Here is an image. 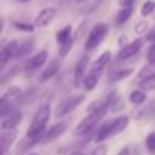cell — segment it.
Returning a JSON list of instances; mask_svg holds the SVG:
<instances>
[{
	"label": "cell",
	"instance_id": "cell-7",
	"mask_svg": "<svg viewBox=\"0 0 155 155\" xmlns=\"http://www.w3.org/2000/svg\"><path fill=\"white\" fill-rule=\"evenodd\" d=\"M56 17V9L52 8V6H47V8H43L38 15L35 17V28H46L49 26Z\"/></svg>",
	"mask_w": 155,
	"mask_h": 155
},
{
	"label": "cell",
	"instance_id": "cell-10",
	"mask_svg": "<svg viewBox=\"0 0 155 155\" xmlns=\"http://www.w3.org/2000/svg\"><path fill=\"white\" fill-rule=\"evenodd\" d=\"M17 138V131L15 128L12 129H2V137H0V144H2V153L6 155L9 147L12 146V143Z\"/></svg>",
	"mask_w": 155,
	"mask_h": 155
},
{
	"label": "cell",
	"instance_id": "cell-4",
	"mask_svg": "<svg viewBox=\"0 0 155 155\" xmlns=\"http://www.w3.org/2000/svg\"><path fill=\"white\" fill-rule=\"evenodd\" d=\"M108 34V26L105 23H97L91 28L87 40H85V49L87 50H93L96 49L105 38V35Z\"/></svg>",
	"mask_w": 155,
	"mask_h": 155
},
{
	"label": "cell",
	"instance_id": "cell-31",
	"mask_svg": "<svg viewBox=\"0 0 155 155\" xmlns=\"http://www.w3.org/2000/svg\"><path fill=\"white\" fill-rule=\"evenodd\" d=\"M146 56H147V61H149V62H155V43H152V44L149 46Z\"/></svg>",
	"mask_w": 155,
	"mask_h": 155
},
{
	"label": "cell",
	"instance_id": "cell-38",
	"mask_svg": "<svg viewBox=\"0 0 155 155\" xmlns=\"http://www.w3.org/2000/svg\"><path fill=\"white\" fill-rule=\"evenodd\" d=\"M29 155H38V153H29Z\"/></svg>",
	"mask_w": 155,
	"mask_h": 155
},
{
	"label": "cell",
	"instance_id": "cell-8",
	"mask_svg": "<svg viewBox=\"0 0 155 155\" xmlns=\"http://www.w3.org/2000/svg\"><path fill=\"white\" fill-rule=\"evenodd\" d=\"M67 126H68V123H67V122H59V123L53 125L52 128H49V131H46V132L43 134L41 141H43V143H50V141H55L58 137H61V135L65 132Z\"/></svg>",
	"mask_w": 155,
	"mask_h": 155
},
{
	"label": "cell",
	"instance_id": "cell-3",
	"mask_svg": "<svg viewBox=\"0 0 155 155\" xmlns=\"http://www.w3.org/2000/svg\"><path fill=\"white\" fill-rule=\"evenodd\" d=\"M85 101V96L84 94H73V96H68L67 99L61 101L55 110V117L56 119H61L64 116H67L68 113H71L78 105H81L82 102Z\"/></svg>",
	"mask_w": 155,
	"mask_h": 155
},
{
	"label": "cell",
	"instance_id": "cell-14",
	"mask_svg": "<svg viewBox=\"0 0 155 155\" xmlns=\"http://www.w3.org/2000/svg\"><path fill=\"white\" fill-rule=\"evenodd\" d=\"M111 134H113V120L111 122L108 120V122H105V123H102L99 126V129H97V132L94 135V141L96 143H102L104 140L111 137Z\"/></svg>",
	"mask_w": 155,
	"mask_h": 155
},
{
	"label": "cell",
	"instance_id": "cell-39",
	"mask_svg": "<svg viewBox=\"0 0 155 155\" xmlns=\"http://www.w3.org/2000/svg\"><path fill=\"white\" fill-rule=\"evenodd\" d=\"M78 2H84V0H78Z\"/></svg>",
	"mask_w": 155,
	"mask_h": 155
},
{
	"label": "cell",
	"instance_id": "cell-34",
	"mask_svg": "<svg viewBox=\"0 0 155 155\" xmlns=\"http://www.w3.org/2000/svg\"><path fill=\"white\" fill-rule=\"evenodd\" d=\"M134 2H135V0H119V5L122 8H125V6H132Z\"/></svg>",
	"mask_w": 155,
	"mask_h": 155
},
{
	"label": "cell",
	"instance_id": "cell-35",
	"mask_svg": "<svg viewBox=\"0 0 155 155\" xmlns=\"http://www.w3.org/2000/svg\"><path fill=\"white\" fill-rule=\"evenodd\" d=\"M117 155H131V152H129V147H128V146L122 147V149L119 150V153H117Z\"/></svg>",
	"mask_w": 155,
	"mask_h": 155
},
{
	"label": "cell",
	"instance_id": "cell-33",
	"mask_svg": "<svg viewBox=\"0 0 155 155\" xmlns=\"http://www.w3.org/2000/svg\"><path fill=\"white\" fill-rule=\"evenodd\" d=\"M146 40L150 41V43H155V26L146 34Z\"/></svg>",
	"mask_w": 155,
	"mask_h": 155
},
{
	"label": "cell",
	"instance_id": "cell-15",
	"mask_svg": "<svg viewBox=\"0 0 155 155\" xmlns=\"http://www.w3.org/2000/svg\"><path fill=\"white\" fill-rule=\"evenodd\" d=\"M21 96H23V91H21L18 87H9V88L3 93L2 99L6 101V102H9V104L12 105V102L21 101Z\"/></svg>",
	"mask_w": 155,
	"mask_h": 155
},
{
	"label": "cell",
	"instance_id": "cell-17",
	"mask_svg": "<svg viewBox=\"0 0 155 155\" xmlns=\"http://www.w3.org/2000/svg\"><path fill=\"white\" fill-rule=\"evenodd\" d=\"M128 123H129V117L128 116H120V117L114 119L113 120V134L111 135H117L122 131H125L126 126H128Z\"/></svg>",
	"mask_w": 155,
	"mask_h": 155
},
{
	"label": "cell",
	"instance_id": "cell-5",
	"mask_svg": "<svg viewBox=\"0 0 155 155\" xmlns=\"http://www.w3.org/2000/svg\"><path fill=\"white\" fill-rule=\"evenodd\" d=\"M21 122V113L17 108H9L5 114H2V129H12Z\"/></svg>",
	"mask_w": 155,
	"mask_h": 155
},
{
	"label": "cell",
	"instance_id": "cell-29",
	"mask_svg": "<svg viewBox=\"0 0 155 155\" xmlns=\"http://www.w3.org/2000/svg\"><path fill=\"white\" fill-rule=\"evenodd\" d=\"M107 150H108V147H107V144H97L93 150H91V153L90 155H107Z\"/></svg>",
	"mask_w": 155,
	"mask_h": 155
},
{
	"label": "cell",
	"instance_id": "cell-27",
	"mask_svg": "<svg viewBox=\"0 0 155 155\" xmlns=\"http://www.w3.org/2000/svg\"><path fill=\"white\" fill-rule=\"evenodd\" d=\"M146 147L150 153H155V132L147 134L146 137Z\"/></svg>",
	"mask_w": 155,
	"mask_h": 155
},
{
	"label": "cell",
	"instance_id": "cell-20",
	"mask_svg": "<svg viewBox=\"0 0 155 155\" xmlns=\"http://www.w3.org/2000/svg\"><path fill=\"white\" fill-rule=\"evenodd\" d=\"M134 73V68H122V70H116L110 74V81L113 82H117V81H122V79H126L128 76H131Z\"/></svg>",
	"mask_w": 155,
	"mask_h": 155
},
{
	"label": "cell",
	"instance_id": "cell-6",
	"mask_svg": "<svg viewBox=\"0 0 155 155\" xmlns=\"http://www.w3.org/2000/svg\"><path fill=\"white\" fill-rule=\"evenodd\" d=\"M141 46H143V40H141V38H135L134 41H131V43L122 46L120 52L117 53V59H119V61H125V59L134 56V55L141 49Z\"/></svg>",
	"mask_w": 155,
	"mask_h": 155
},
{
	"label": "cell",
	"instance_id": "cell-19",
	"mask_svg": "<svg viewBox=\"0 0 155 155\" xmlns=\"http://www.w3.org/2000/svg\"><path fill=\"white\" fill-rule=\"evenodd\" d=\"M138 87L143 91H152V90H155V73L143 78V79L140 81V84H138Z\"/></svg>",
	"mask_w": 155,
	"mask_h": 155
},
{
	"label": "cell",
	"instance_id": "cell-28",
	"mask_svg": "<svg viewBox=\"0 0 155 155\" xmlns=\"http://www.w3.org/2000/svg\"><path fill=\"white\" fill-rule=\"evenodd\" d=\"M14 26L18 31H26V32H32L35 29V25H29V23H21V21H15Z\"/></svg>",
	"mask_w": 155,
	"mask_h": 155
},
{
	"label": "cell",
	"instance_id": "cell-30",
	"mask_svg": "<svg viewBox=\"0 0 155 155\" xmlns=\"http://www.w3.org/2000/svg\"><path fill=\"white\" fill-rule=\"evenodd\" d=\"M123 107H125L123 101H120V99H114V102L111 104V111H113V113H117V111L123 110Z\"/></svg>",
	"mask_w": 155,
	"mask_h": 155
},
{
	"label": "cell",
	"instance_id": "cell-36",
	"mask_svg": "<svg viewBox=\"0 0 155 155\" xmlns=\"http://www.w3.org/2000/svg\"><path fill=\"white\" fill-rule=\"evenodd\" d=\"M68 155H84V152H82V150H79V149H74V150H71Z\"/></svg>",
	"mask_w": 155,
	"mask_h": 155
},
{
	"label": "cell",
	"instance_id": "cell-24",
	"mask_svg": "<svg viewBox=\"0 0 155 155\" xmlns=\"http://www.w3.org/2000/svg\"><path fill=\"white\" fill-rule=\"evenodd\" d=\"M153 11H155V2H153V0H147V2H144V3L141 5L140 14H141L143 17H147V15L153 14Z\"/></svg>",
	"mask_w": 155,
	"mask_h": 155
},
{
	"label": "cell",
	"instance_id": "cell-32",
	"mask_svg": "<svg viewBox=\"0 0 155 155\" xmlns=\"http://www.w3.org/2000/svg\"><path fill=\"white\" fill-rule=\"evenodd\" d=\"M135 34H138V35H146V23L140 21V23L135 26Z\"/></svg>",
	"mask_w": 155,
	"mask_h": 155
},
{
	"label": "cell",
	"instance_id": "cell-11",
	"mask_svg": "<svg viewBox=\"0 0 155 155\" xmlns=\"http://www.w3.org/2000/svg\"><path fill=\"white\" fill-rule=\"evenodd\" d=\"M87 65H88V58L84 56V58H81V61L78 62V65H76V68H74V85H76L78 88L84 87Z\"/></svg>",
	"mask_w": 155,
	"mask_h": 155
},
{
	"label": "cell",
	"instance_id": "cell-9",
	"mask_svg": "<svg viewBox=\"0 0 155 155\" xmlns=\"http://www.w3.org/2000/svg\"><path fill=\"white\" fill-rule=\"evenodd\" d=\"M46 61H47V52H46V50H41V52H38L37 55H34V56H31L29 59H26V62H25V70H26V71H35V70H38Z\"/></svg>",
	"mask_w": 155,
	"mask_h": 155
},
{
	"label": "cell",
	"instance_id": "cell-12",
	"mask_svg": "<svg viewBox=\"0 0 155 155\" xmlns=\"http://www.w3.org/2000/svg\"><path fill=\"white\" fill-rule=\"evenodd\" d=\"M101 74H102L101 70L90 68V71L85 74V79H84V90H85V91H91V90L97 85V82H99V79H101Z\"/></svg>",
	"mask_w": 155,
	"mask_h": 155
},
{
	"label": "cell",
	"instance_id": "cell-18",
	"mask_svg": "<svg viewBox=\"0 0 155 155\" xmlns=\"http://www.w3.org/2000/svg\"><path fill=\"white\" fill-rule=\"evenodd\" d=\"M110 59H111V53L107 50V52H104L94 62H93V65H91V68H94V70H104L107 65H108V62H110Z\"/></svg>",
	"mask_w": 155,
	"mask_h": 155
},
{
	"label": "cell",
	"instance_id": "cell-26",
	"mask_svg": "<svg viewBox=\"0 0 155 155\" xmlns=\"http://www.w3.org/2000/svg\"><path fill=\"white\" fill-rule=\"evenodd\" d=\"M73 43H74V38H70L68 41L59 44V46H61V47H59V55H61V58H65V56L68 55V52H70L71 47H73Z\"/></svg>",
	"mask_w": 155,
	"mask_h": 155
},
{
	"label": "cell",
	"instance_id": "cell-37",
	"mask_svg": "<svg viewBox=\"0 0 155 155\" xmlns=\"http://www.w3.org/2000/svg\"><path fill=\"white\" fill-rule=\"evenodd\" d=\"M18 2H31V0H18Z\"/></svg>",
	"mask_w": 155,
	"mask_h": 155
},
{
	"label": "cell",
	"instance_id": "cell-13",
	"mask_svg": "<svg viewBox=\"0 0 155 155\" xmlns=\"http://www.w3.org/2000/svg\"><path fill=\"white\" fill-rule=\"evenodd\" d=\"M18 46V43L17 41H11V43H8L3 49H2V53H0V59H2V68L6 65V62L9 61V59H12V56H15V52H17V47Z\"/></svg>",
	"mask_w": 155,
	"mask_h": 155
},
{
	"label": "cell",
	"instance_id": "cell-23",
	"mask_svg": "<svg viewBox=\"0 0 155 155\" xmlns=\"http://www.w3.org/2000/svg\"><path fill=\"white\" fill-rule=\"evenodd\" d=\"M71 35H73V34H71V26H65L64 29L58 31V34H56V41H58V44H62V43L68 41L70 38H73Z\"/></svg>",
	"mask_w": 155,
	"mask_h": 155
},
{
	"label": "cell",
	"instance_id": "cell-16",
	"mask_svg": "<svg viewBox=\"0 0 155 155\" xmlns=\"http://www.w3.org/2000/svg\"><path fill=\"white\" fill-rule=\"evenodd\" d=\"M58 68H59V61H58V59L52 61V62L44 68V71L41 73V76H40V82H44V81L50 79V78H53V76L56 74Z\"/></svg>",
	"mask_w": 155,
	"mask_h": 155
},
{
	"label": "cell",
	"instance_id": "cell-21",
	"mask_svg": "<svg viewBox=\"0 0 155 155\" xmlns=\"http://www.w3.org/2000/svg\"><path fill=\"white\" fill-rule=\"evenodd\" d=\"M132 6H125V8H122L120 9V12L117 14V18H116V23L120 26V25H125L129 18H131V15H132Z\"/></svg>",
	"mask_w": 155,
	"mask_h": 155
},
{
	"label": "cell",
	"instance_id": "cell-1",
	"mask_svg": "<svg viewBox=\"0 0 155 155\" xmlns=\"http://www.w3.org/2000/svg\"><path fill=\"white\" fill-rule=\"evenodd\" d=\"M50 119V105L46 104V105H41L40 110L35 113L29 128H28V137L29 138H41L43 134L46 132V126H47V122Z\"/></svg>",
	"mask_w": 155,
	"mask_h": 155
},
{
	"label": "cell",
	"instance_id": "cell-2",
	"mask_svg": "<svg viewBox=\"0 0 155 155\" xmlns=\"http://www.w3.org/2000/svg\"><path fill=\"white\" fill-rule=\"evenodd\" d=\"M107 111H108V110H99V111L88 113V116H87L84 120H81L79 125L74 128V134H76V135H85V134L91 132V131L96 128V125L101 122V119L105 117Z\"/></svg>",
	"mask_w": 155,
	"mask_h": 155
},
{
	"label": "cell",
	"instance_id": "cell-25",
	"mask_svg": "<svg viewBox=\"0 0 155 155\" xmlns=\"http://www.w3.org/2000/svg\"><path fill=\"white\" fill-rule=\"evenodd\" d=\"M31 50H32V43H31V41H26V43H23V44L17 49L14 58H23V56H26Z\"/></svg>",
	"mask_w": 155,
	"mask_h": 155
},
{
	"label": "cell",
	"instance_id": "cell-22",
	"mask_svg": "<svg viewBox=\"0 0 155 155\" xmlns=\"http://www.w3.org/2000/svg\"><path fill=\"white\" fill-rule=\"evenodd\" d=\"M144 101H146V91L143 90H134L129 94V102L132 105H141Z\"/></svg>",
	"mask_w": 155,
	"mask_h": 155
}]
</instances>
